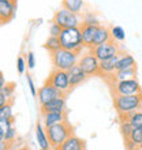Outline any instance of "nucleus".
<instances>
[{
	"label": "nucleus",
	"mask_w": 142,
	"mask_h": 150,
	"mask_svg": "<svg viewBox=\"0 0 142 150\" xmlns=\"http://www.w3.org/2000/svg\"><path fill=\"white\" fill-rule=\"evenodd\" d=\"M14 91H15V85L14 83H6L4 85V87L1 89V93H3L6 97H7L8 101H11V97L14 96Z\"/></svg>",
	"instance_id": "obj_29"
},
{
	"label": "nucleus",
	"mask_w": 142,
	"mask_h": 150,
	"mask_svg": "<svg viewBox=\"0 0 142 150\" xmlns=\"http://www.w3.org/2000/svg\"><path fill=\"white\" fill-rule=\"evenodd\" d=\"M111 30V37H112V41L115 42H123L126 40V32L122 26H118V25H114L109 28Z\"/></svg>",
	"instance_id": "obj_24"
},
{
	"label": "nucleus",
	"mask_w": 142,
	"mask_h": 150,
	"mask_svg": "<svg viewBox=\"0 0 142 150\" xmlns=\"http://www.w3.org/2000/svg\"><path fill=\"white\" fill-rule=\"evenodd\" d=\"M137 67V62L131 55L129 53H123L120 52L116 62V70H129V68H135Z\"/></svg>",
	"instance_id": "obj_21"
},
{
	"label": "nucleus",
	"mask_w": 142,
	"mask_h": 150,
	"mask_svg": "<svg viewBox=\"0 0 142 150\" xmlns=\"http://www.w3.org/2000/svg\"><path fill=\"white\" fill-rule=\"evenodd\" d=\"M109 41H112L109 28L103 26V25L97 26V30H96L94 38H93V47H97V45H101V44L109 42ZM93 47H92V48H93Z\"/></svg>",
	"instance_id": "obj_19"
},
{
	"label": "nucleus",
	"mask_w": 142,
	"mask_h": 150,
	"mask_svg": "<svg viewBox=\"0 0 142 150\" xmlns=\"http://www.w3.org/2000/svg\"><path fill=\"white\" fill-rule=\"evenodd\" d=\"M62 30H63V29H62V26H59L56 22H53V21H52L51 25H49V36L59 37L60 33H62Z\"/></svg>",
	"instance_id": "obj_31"
},
{
	"label": "nucleus",
	"mask_w": 142,
	"mask_h": 150,
	"mask_svg": "<svg viewBox=\"0 0 142 150\" xmlns=\"http://www.w3.org/2000/svg\"><path fill=\"white\" fill-rule=\"evenodd\" d=\"M6 78H4V75H3V72L0 71V91H1V89L4 87V85H6Z\"/></svg>",
	"instance_id": "obj_39"
},
{
	"label": "nucleus",
	"mask_w": 142,
	"mask_h": 150,
	"mask_svg": "<svg viewBox=\"0 0 142 150\" xmlns=\"http://www.w3.org/2000/svg\"><path fill=\"white\" fill-rule=\"evenodd\" d=\"M51 150H55V149H51Z\"/></svg>",
	"instance_id": "obj_43"
},
{
	"label": "nucleus",
	"mask_w": 142,
	"mask_h": 150,
	"mask_svg": "<svg viewBox=\"0 0 142 150\" xmlns=\"http://www.w3.org/2000/svg\"><path fill=\"white\" fill-rule=\"evenodd\" d=\"M59 96H64L63 93H60L56 87H53L51 83H44L43 86L37 90V97H38V103L40 105H44V104L49 103L51 100L59 97Z\"/></svg>",
	"instance_id": "obj_10"
},
{
	"label": "nucleus",
	"mask_w": 142,
	"mask_h": 150,
	"mask_svg": "<svg viewBox=\"0 0 142 150\" xmlns=\"http://www.w3.org/2000/svg\"><path fill=\"white\" fill-rule=\"evenodd\" d=\"M11 127H14V120H0V131L1 134H6Z\"/></svg>",
	"instance_id": "obj_32"
},
{
	"label": "nucleus",
	"mask_w": 142,
	"mask_h": 150,
	"mask_svg": "<svg viewBox=\"0 0 142 150\" xmlns=\"http://www.w3.org/2000/svg\"><path fill=\"white\" fill-rule=\"evenodd\" d=\"M26 81H28V86H29V89H30L32 96L33 97H37V87H36L34 81H33V78H32V75L30 74L26 75Z\"/></svg>",
	"instance_id": "obj_35"
},
{
	"label": "nucleus",
	"mask_w": 142,
	"mask_h": 150,
	"mask_svg": "<svg viewBox=\"0 0 142 150\" xmlns=\"http://www.w3.org/2000/svg\"><path fill=\"white\" fill-rule=\"evenodd\" d=\"M66 120H67L66 112H48V113H43V120H41V123H43L44 127L47 128V127H49V126L66 122Z\"/></svg>",
	"instance_id": "obj_17"
},
{
	"label": "nucleus",
	"mask_w": 142,
	"mask_h": 150,
	"mask_svg": "<svg viewBox=\"0 0 142 150\" xmlns=\"http://www.w3.org/2000/svg\"><path fill=\"white\" fill-rule=\"evenodd\" d=\"M26 64H28L29 70H33L36 67V56L33 52H29L28 53V59H26Z\"/></svg>",
	"instance_id": "obj_36"
},
{
	"label": "nucleus",
	"mask_w": 142,
	"mask_h": 150,
	"mask_svg": "<svg viewBox=\"0 0 142 150\" xmlns=\"http://www.w3.org/2000/svg\"><path fill=\"white\" fill-rule=\"evenodd\" d=\"M3 139H4V135L1 134V131H0V142H1V141H3Z\"/></svg>",
	"instance_id": "obj_41"
},
{
	"label": "nucleus",
	"mask_w": 142,
	"mask_h": 150,
	"mask_svg": "<svg viewBox=\"0 0 142 150\" xmlns=\"http://www.w3.org/2000/svg\"><path fill=\"white\" fill-rule=\"evenodd\" d=\"M6 103H8L7 97H6V96H4L3 93L0 91V107H3V105H4V104H6Z\"/></svg>",
	"instance_id": "obj_40"
},
{
	"label": "nucleus",
	"mask_w": 142,
	"mask_h": 150,
	"mask_svg": "<svg viewBox=\"0 0 142 150\" xmlns=\"http://www.w3.org/2000/svg\"><path fill=\"white\" fill-rule=\"evenodd\" d=\"M44 48L49 52V55H51V53H53V52H56V51H59L60 48H62V44H60L59 37L49 36L47 38V41H45V44H44Z\"/></svg>",
	"instance_id": "obj_25"
},
{
	"label": "nucleus",
	"mask_w": 142,
	"mask_h": 150,
	"mask_svg": "<svg viewBox=\"0 0 142 150\" xmlns=\"http://www.w3.org/2000/svg\"><path fill=\"white\" fill-rule=\"evenodd\" d=\"M0 120H14L12 101H8L3 107H0Z\"/></svg>",
	"instance_id": "obj_26"
},
{
	"label": "nucleus",
	"mask_w": 142,
	"mask_h": 150,
	"mask_svg": "<svg viewBox=\"0 0 142 150\" xmlns=\"http://www.w3.org/2000/svg\"><path fill=\"white\" fill-rule=\"evenodd\" d=\"M36 141L38 145L40 150H51V143H49V138H48L47 130L41 122H37L36 124Z\"/></svg>",
	"instance_id": "obj_13"
},
{
	"label": "nucleus",
	"mask_w": 142,
	"mask_h": 150,
	"mask_svg": "<svg viewBox=\"0 0 142 150\" xmlns=\"http://www.w3.org/2000/svg\"><path fill=\"white\" fill-rule=\"evenodd\" d=\"M97 26H90V25H81V34H82V41L86 49H90L93 47V38H94Z\"/></svg>",
	"instance_id": "obj_20"
},
{
	"label": "nucleus",
	"mask_w": 142,
	"mask_h": 150,
	"mask_svg": "<svg viewBox=\"0 0 142 150\" xmlns=\"http://www.w3.org/2000/svg\"><path fill=\"white\" fill-rule=\"evenodd\" d=\"M41 113L48 112H66V96H59L56 98L51 100L49 103L40 105Z\"/></svg>",
	"instance_id": "obj_12"
},
{
	"label": "nucleus",
	"mask_w": 142,
	"mask_h": 150,
	"mask_svg": "<svg viewBox=\"0 0 142 150\" xmlns=\"http://www.w3.org/2000/svg\"><path fill=\"white\" fill-rule=\"evenodd\" d=\"M124 146H126V150H137V145L129 138L124 139Z\"/></svg>",
	"instance_id": "obj_37"
},
{
	"label": "nucleus",
	"mask_w": 142,
	"mask_h": 150,
	"mask_svg": "<svg viewBox=\"0 0 142 150\" xmlns=\"http://www.w3.org/2000/svg\"><path fill=\"white\" fill-rule=\"evenodd\" d=\"M78 64L81 66L83 71L86 72L87 76H94L100 75V60L87 49L86 53H82L79 56Z\"/></svg>",
	"instance_id": "obj_9"
},
{
	"label": "nucleus",
	"mask_w": 142,
	"mask_h": 150,
	"mask_svg": "<svg viewBox=\"0 0 142 150\" xmlns=\"http://www.w3.org/2000/svg\"><path fill=\"white\" fill-rule=\"evenodd\" d=\"M118 56H115L112 59H107V60H100V75L104 79L109 78L111 75L116 71V62H118Z\"/></svg>",
	"instance_id": "obj_18"
},
{
	"label": "nucleus",
	"mask_w": 142,
	"mask_h": 150,
	"mask_svg": "<svg viewBox=\"0 0 142 150\" xmlns=\"http://www.w3.org/2000/svg\"><path fill=\"white\" fill-rule=\"evenodd\" d=\"M14 1H15V0H14Z\"/></svg>",
	"instance_id": "obj_44"
},
{
	"label": "nucleus",
	"mask_w": 142,
	"mask_h": 150,
	"mask_svg": "<svg viewBox=\"0 0 142 150\" xmlns=\"http://www.w3.org/2000/svg\"><path fill=\"white\" fill-rule=\"evenodd\" d=\"M120 120H127L134 128H142V111H135L133 113L127 115L126 117L120 119Z\"/></svg>",
	"instance_id": "obj_23"
},
{
	"label": "nucleus",
	"mask_w": 142,
	"mask_h": 150,
	"mask_svg": "<svg viewBox=\"0 0 142 150\" xmlns=\"http://www.w3.org/2000/svg\"><path fill=\"white\" fill-rule=\"evenodd\" d=\"M47 83H51L53 87H56L60 93H63L64 96L72 89L70 85V78H68V72L64 70H58L53 68L49 74V76L45 81Z\"/></svg>",
	"instance_id": "obj_7"
},
{
	"label": "nucleus",
	"mask_w": 142,
	"mask_h": 150,
	"mask_svg": "<svg viewBox=\"0 0 142 150\" xmlns=\"http://www.w3.org/2000/svg\"><path fill=\"white\" fill-rule=\"evenodd\" d=\"M53 22L62 26V29H67V28H79L82 25V18L79 14H74V12L68 11L67 8H59L53 15Z\"/></svg>",
	"instance_id": "obj_5"
},
{
	"label": "nucleus",
	"mask_w": 142,
	"mask_h": 150,
	"mask_svg": "<svg viewBox=\"0 0 142 150\" xmlns=\"http://www.w3.org/2000/svg\"><path fill=\"white\" fill-rule=\"evenodd\" d=\"M10 145H11V143L7 142V141H4V139H3V141L0 142V150H8Z\"/></svg>",
	"instance_id": "obj_38"
},
{
	"label": "nucleus",
	"mask_w": 142,
	"mask_h": 150,
	"mask_svg": "<svg viewBox=\"0 0 142 150\" xmlns=\"http://www.w3.org/2000/svg\"><path fill=\"white\" fill-rule=\"evenodd\" d=\"M133 130H134V127L131 126L127 120H120V132H122V135H123V138L124 139L130 138L131 131Z\"/></svg>",
	"instance_id": "obj_28"
},
{
	"label": "nucleus",
	"mask_w": 142,
	"mask_h": 150,
	"mask_svg": "<svg viewBox=\"0 0 142 150\" xmlns=\"http://www.w3.org/2000/svg\"><path fill=\"white\" fill-rule=\"evenodd\" d=\"M15 138H16V130H15V127H11V128L4 134V141L12 143L14 141H15Z\"/></svg>",
	"instance_id": "obj_33"
},
{
	"label": "nucleus",
	"mask_w": 142,
	"mask_h": 150,
	"mask_svg": "<svg viewBox=\"0 0 142 150\" xmlns=\"http://www.w3.org/2000/svg\"><path fill=\"white\" fill-rule=\"evenodd\" d=\"M56 150H86V142L75 134L70 135Z\"/></svg>",
	"instance_id": "obj_14"
},
{
	"label": "nucleus",
	"mask_w": 142,
	"mask_h": 150,
	"mask_svg": "<svg viewBox=\"0 0 142 150\" xmlns=\"http://www.w3.org/2000/svg\"><path fill=\"white\" fill-rule=\"evenodd\" d=\"M26 67H28L26 60H25L22 56H19V57L16 59V70H18V72H19V74H23V72L26 71Z\"/></svg>",
	"instance_id": "obj_34"
},
{
	"label": "nucleus",
	"mask_w": 142,
	"mask_h": 150,
	"mask_svg": "<svg viewBox=\"0 0 142 150\" xmlns=\"http://www.w3.org/2000/svg\"><path fill=\"white\" fill-rule=\"evenodd\" d=\"M133 78H137V67L129 68V70H116L105 81L108 82V85H111L114 82H120V81H127V79H133Z\"/></svg>",
	"instance_id": "obj_16"
},
{
	"label": "nucleus",
	"mask_w": 142,
	"mask_h": 150,
	"mask_svg": "<svg viewBox=\"0 0 142 150\" xmlns=\"http://www.w3.org/2000/svg\"><path fill=\"white\" fill-rule=\"evenodd\" d=\"M16 3L14 0H0V23H7L15 16Z\"/></svg>",
	"instance_id": "obj_11"
},
{
	"label": "nucleus",
	"mask_w": 142,
	"mask_h": 150,
	"mask_svg": "<svg viewBox=\"0 0 142 150\" xmlns=\"http://www.w3.org/2000/svg\"><path fill=\"white\" fill-rule=\"evenodd\" d=\"M114 105L119 115V119L142 109V93L130 96H114Z\"/></svg>",
	"instance_id": "obj_1"
},
{
	"label": "nucleus",
	"mask_w": 142,
	"mask_h": 150,
	"mask_svg": "<svg viewBox=\"0 0 142 150\" xmlns=\"http://www.w3.org/2000/svg\"><path fill=\"white\" fill-rule=\"evenodd\" d=\"M89 51L99 60H107V59H112L115 56H118L120 53V47H119L118 42L109 41V42H105V44H101V45H97V47L90 48Z\"/></svg>",
	"instance_id": "obj_8"
},
{
	"label": "nucleus",
	"mask_w": 142,
	"mask_h": 150,
	"mask_svg": "<svg viewBox=\"0 0 142 150\" xmlns=\"http://www.w3.org/2000/svg\"><path fill=\"white\" fill-rule=\"evenodd\" d=\"M109 86L112 89L114 96H130V94H141L142 93V87L137 78L120 81V82H114L111 83Z\"/></svg>",
	"instance_id": "obj_6"
},
{
	"label": "nucleus",
	"mask_w": 142,
	"mask_h": 150,
	"mask_svg": "<svg viewBox=\"0 0 142 150\" xmlns=\"http://www.w3.org/2000/svg\"><path fill=\"white\" fill-rule=\"evenodd\" d=\"M137 150H142V143H141V145H138V146H137Z\"/></svg>",
	"instance_id": "obj_42"
},
{
	"label": "nucleus",
	"mask_w": 142,
	"mask_h": 150,
	"mask_svg": "<svg viewBox=\"0 0 142 150\" xmlns=\"http://www.w3.org/2000/svg\"><path fill=\"white\" fill-rule=\"evenodd\" d=\"M79 56H81V53H78V52L68 51V49H64V48H60L59 51L51 53V62H52L53 68L68 71L72 66L78 64Z\"/></svg>",
	"instance_id": "obj_4"
},
{
	"label": "nucleus",
	"mask_w": 142,
	"mask_h": 150,
	"mask_svg": "<svg viewBox=\"0 0 142 150\" xmlns=\"http://www.w3.org/2000/svg\"><path fill=\"white\" fill-rule=\"evenodd\" d=\"M48 134V138H49V143H51L52 149H59V146L66 141V139L70 137V135L74 134V128L70 123L66 120V122L58 123V124H53V126H49L45 128Z\"/></svg>",
	"instance_id": "obj_3"
},
{
	"label": "nucleus",
	"mask_w": 142,
	"mask_h": 150,
	"mask_svg": "<svg viewBox=\"0 0 142 150\" xmlns=\"http://www.w3.org/2000/svg\"><path fill=\"white\" fill-rule=\"evenodd\" d=\"M82 25H90V26H100V21L94 12H85L82 16Z\"/></svg>",
	"instance_id": "obj_27"
},
{
	"label": "nucleus",
	"mask_w": 142,
	"mask_h": 150,
	"mask_svg": "<svg viewBox=\"0 0 142 150\" xmlns=\"http://www.w3.org/2000/svg\"><path fill=\"white\" fill-rule=\"evenodd\" d=\"M62 7L67 8L68 11L74 12V14H81L85 7V1L83 0H63Z\"/></svg>",
	"instance_id": "obj_22"
},
{
	"label": "nucleus",
	"mask_w": 142,
	"mask_h": 150,
	"mask_svg": "<svg viewBox=\"0 0 142 150\" xmlns=\"http://www.w3.org/2000/svg\"><path fill=\"white\" fill-rule=\"evenodd\" d=\"M67 72H68V78H70L71 87H75V86H78V85H81V83H83L85 81H86V78H87L86 72L81 68L79 64L72 66Z\"/></svg>",
	"instance_id": "obj_15"
},
{
	"label": "nucleus",
	"mask_w": 142,
	"mask_h": 150,
	"mask_svg": "<svg viewBox=\"0 0 142 150\" xmlns=\"http://www.w3.org/2000/svg\"><path fill=\"white\" fill-rule=\"evenodd\" d=\"M129 139H131L137 146L141 145L142 143V128H134V130L131 131V135Z\"/></svg>",
	"instance_id": "obj_30"
},
{
	"label": "nucleus",
	"mask_w": 142,
	"mask_h": 150,
	"mask_svg": "<svg viewBox=\"0 0 142 150\" xmlns=\"http://www.w3.org/2000/svg\"><path fill=\"white\" fill-rule=\"evenodd\" d=\"M59 40L62 44V48H64V49L78 52V53H82V51L85 49L82 34H81V26L63 29L59 36Z\"/></svg>",
	"instance_id": "obj_2"
}]
</instances>
